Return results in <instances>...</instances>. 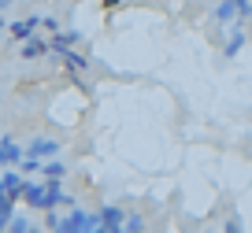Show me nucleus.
Returning <instances> with one entry per match:
<instances>
[{"instance_id":"f257e3e1","label":"nucleus","mask_w":252,"mask_h":233,"mask_svg":"<svg viewBox=\"0 0 252 233\" xmlns=\"http://www.w3.org/2000/svg\"><path fill=\"white\" fill-rule=\"evenodd\" d=\"M23 189H26V178H23L19 171H4V174H0V193L8 196L11 204L23 200Z\"/></svg>"},{"instance_id":"dca6fc26","label":"nucleus","mask_w":252,"mask_h":233,"mask_svg":"<svg viewBox=\"0 0 252 233\" xmlns=\"http://www.w3.org/2000/svg\"><path fill=\"white\" fill-rule=\"evenodd\" d=\"M4 8H11V0H0V11H4Z\"/></svg>"},{"instance_id":"9d476101","label":"nucleus","mask_w":252,"mask_h":233,"mask_svg":"<svg viewBox=\"0 0 252 233\" xmlns=\"http://www.w3.org/2000/svg\"><path fill=\"white\" fill-rule=\"evenodd\" d=\"M48 52V45L41 37H30V41H23V56L26 59H37V56H45Z\"/></svg>"},{"instance_id":"f3484780","label":"nucleus","mask_w":252,"mask_h":233,"mask_svg":"<svg viewBox=\"0 0 252 233\" xmlns=\"http://www.w3.org/2000/svg\"><path fill=\"white\" fill-rule=\"evenodd\" d=\"M0 30H4V19H0Z\"/></svg>"},{"instance_id":"a211bd4d","label":"nucleus","mask_w":252,"mask_h":233,"mask_svg":"<svg viewBox=\"0 0 252 233\" xmlns=\"http://www.w3.org/2000/svg\"><path fill=\"white\" fill-rule=\"evenodd\" d=\"M249 4H252V0H249Z\"/></svg>"},{"instance_id":"1a4fd4ad","label":"nucleus","mask_w":252,"mask_h":233,"mask_svg":"<svg viewBox=\"0 0 252 233\" xmlns=\"http://www.w3.org/2000/svg\"><path fill=\"white\" fill-rule=\"evenodd\" d=\"M212 15L219 19V23H234V19H237V0H219Z\"/></svg>"},{"instance_id":"7ed1b4c3","label":"nucleus","mask_w":252,"mask_h":233,"mask_svg":"<svg viewBox=\"0 0 252 233\" xmlns=\"http://www.w3.org/2000/svg\"><path fill=\"white\" fill-rule=\"evenodd\" d=\"M245 41H249V37H245L241 23H234V26H230V37H226V45H222V56H226V59H234V56L245 48Z\"/></svg>"},{"instance_id":"423d86ee","label":"nucleus","mask_w":252,"mask_h":233,"mask_svg":"<svg viewBox=\"0 0 252 233\" xmlns=\"http://www.w3.org/2000/svg\"><path fill=\"white\" fill-rule=\"evenodd\" d=\"M56 56L63 59V67H67V70H89V59L82 52H74V48H56Z\"/></svg>"},{"instance_id":"39448f33","label":"nucleus","mask_w":252,"mask_h":233,"mask_svg":"<svg viewBox=\"0 0 252 233\" xmlns=\"http://www.w3.org/2000/svg\"><path fill=\"white\" fill-rule=\"evenodd\" d=\"M23 155H26V152H23V148H19L11 137H4V141H0V167H15L19 159H23Z\"/></svg>"},{"instance_id":"2eb2a0df","label":"nucleus","mask_w":252,"mask_h":233,"mask_svg":"<svg viewBox=\"0 0 252 233\" xmlns=\"http://www.w3.org/2000/svg\"><path fill=\"white\" fill-rule=\"evenodd\" d=\"M100 233H123V226H100Z\"/></svg>"},{"instance_id":"0eeeda50","label":"nucleus","mask_w":252,"mask_h":233,"mask_svg":"<svg viewBox=\"0 0 252 233\" xmlns=\"http://www.w3.org/2000/svg\"><path fill=\"white\" fill-rule=\"evenodd\" d=\"M4 233H45L37 222H30L26 215H11V222H8V230Z\"/></svg>"},{"instance_id":"20e7f679","label":"nucleus","mask_w":252,"mask_h":233,"mask_svg":"<svg viewBox=\"0 0 252 233\" xmlns=\"http://www.w3.org/2000/svg\"><path fill=\"white\" fill-rule=\"evenodd\" d=\"M37 26H41V19H37V15H30V19H19V23H11L8 30H11V37H15V41H30Z\"/></svg>"},{"instance_id":"9b49d317","label":"nucleus","mask_w":252,"mask_h":233,"mask_svg":"<svg viewBox=\"0 0 252 233\" xmlns=\"http://www.w3.org/2000/svg\"><path fill=\"white\" fill-rule=\"evenodd\" d=\"M41 174H45V178H63V174H67V167L52 155V159H45V163H41Z\"/></svg>"},{"instance_id":"6e6552de","label":"nucleus","mask_w":252,"mask_h":233,"mask_svg":"<svg viewBox=\"0 0 252 233\" xmlns=\"http://www.w3.org/2000/svg\"><path fill=\"white\" fill-rule=\"evenodd\" d=\"M96 215H100V226H123L126 211H123V207H115V204H108V207H100Z\"/></svg>"},{"instance_id":"4468645a","label":"nucleus","mask_w":252,"mask_h":233,"mask_svg":"<svg viewBox=\"0 0 252 233\" xmlns=\"http://www.w3.org/2000/svg\"><path fill=\"white\" fill-rule=\"evenodd\" d=\"M222 233H241V218H230V222H226V230H222Z\"/></svg>"},{"instance_id":"ddd939ff","label":"nucleus","mask_w":252,"mask_h":233,"mask_svg":"<svg viewBox=\"0 0 252 233\" xmlns=\"http://www.w3.org/2000/svg\"><path fill=\"white\" fill-rule=\"evenodd\" d=\"M41 163H45V159H33V155H23V159H19V174H41Z\"/></svg>"},{"instance_id":"f8f14e48","label":"nucleus","mask_w":252,"mask_h":233,"mask_svg":"<svg viewBox=\"0 0 252 233\" xmlns=\"http://www.w3.org/2000/svg\"><path fill=\"white\" fill-rule=\"evenodd\" d=\"M145 230V218L141 215H134V211H126V218H123V233H141Z\"/></svg>"},{"instance_id":"f03ea898","label":"nucleus","mask_w":252,"mask_h":233,"mask_svg":"<svg viewBox=\"0 0 252 233\" xmlns=\"http://www.w3.org/2000/svg\"><path fill=\"white\" fill-rule=\"evenodd\" d=\"M23 152L33 155V159H52V155H60V141H56V137H33Z\"/></svg>"}]
</instances>
